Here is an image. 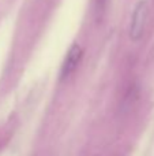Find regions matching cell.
Instances as JSON below:
<instances>
[{"label": "cell", "mask_w": 154, "mask_h": 156, "mask_svg": "<svg viewBox=\"0 0 154 156\" xmlns=\"http://www.w3.org/2000/svg\"><path fill=\"white\" fill-rule=\"evenodd\" d=\"M147 16H149V3L146 0H139L132 10L128 26V36L132 41H139L143 37Z\"/></svg>", "instance_id": "1"}, {"label": "cell", "mask_w": 154, "mask_h": 156, "mask_svg": "<svg viewBox=\"0 0 154 156\" xmlns=\"http://www.w3.org/2000/svg\"><path fill=\"white\" fill-rule=\"evenodd\" d=\"M82 58H83V49L78 43H74L70 47L67 55H65L64 60L60 67V81L68 80L74 73L76 71L79 63H81Z\"/></svg>", "instance_id": "2"}, {"label": "cell", "mask_w": 154, "mask_h": 156, "mask_svg": "<svg viewBox=\"0 0 154 156\" xmlns=\"http://www.w3.org/2000/svg\"><path fill=\"white\" fill-rule=\"evenodd\" d=\"M108 0H94V15L97 21H101L106 11Z\"/></svg>", "instance_id": "3"}]
</instances>
